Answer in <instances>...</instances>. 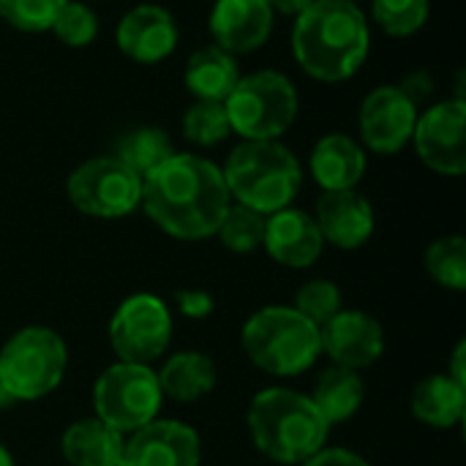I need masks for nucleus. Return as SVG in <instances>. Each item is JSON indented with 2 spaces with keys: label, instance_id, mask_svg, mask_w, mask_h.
Listing matches in <instances>:
<instances>
[{
  "label": "nucleus",
  "instance_id": "obj_34",
  "mask_svg": "<svg viewBox=\"0 0 466 466\" xmlns=\"http://www.w3.org/2000/svg\"><path fill=\"white\" fill-rule=\"evenodd\" d=\"M300 466H369V461L352 451H344V448H322Z\"/></svg>",
  "mask_w": 466,
  "mask_h": 466
},
{
  "label": "nucleus",
  "instance_id": "obj_18",
  "mask_svg": "<svg viewBox=\"0 0 466 466\" xmlns=\"http://www.w3.org/2000/svg\"><path fill=\"white\" fill-rule=\"evenodd\" d=\"M314 221L322 232V240L344 251L360 248L374 235V208L355 188L325 191L317 202Z\"/></svg>",
  "mask_w": 466,
  "mask_h": 466
},
{
  "label": "nucleus",
  "instance_id": "obj_24",
  "mask_svg": "<svg viewBox=\"0 0 466 466\" xmlns=\"http://www.w3.org/2000/svg\"><path fill=\"white\" fill-rule=\"evenodd\" d=\"M466 388L448 374L426 377L412 393V415L431 429H453L464 420Z\"/></svg>",
  "mask_w": 466,
  "mask_h": 466
},
{
  "label": "nucleus",
  "instance_id": "obj_25",
  "mask_svg": "<svg viewBox=\"0 0 466 466\" xmlns=\"http://www.w3.org/2000/svg\"><path fill=\"white\" fill-rule=\"evenodd\" d=\"M172 156H175V145L169 134L156 126H142L128 131L126 137H120L115 150V158L123 161L139 177H147L156 167H161Z\"/></svg>",
  "mask_w": 466,
  "mask_h": 466
},
{
  "label": "nucleus",
  "instance_id": "obj_1",
  "mask_svg": "<svg viewBox=\"0 0 466 466\" xmlns=\"http://www.w3.org/2000/svg\"><path fill=\"white\" fill-rule=\"evenodd\" d=\"M139 205L161 232L177 240H205L216 238L232 197L213 161L194 153H175L142 177Z\"/></svg>",
  "mask_w": 466,
  "mask_h": 466
},
{
  "label": "nucleus",
  "instance_id": "obj_17",
  "mask_svg": "<svg viewBox=\"0 0 466 466\" xmlns=\"http://www.w3.org/2000/svg\"><path fill=\"white\" fill-rule=\"evenodd\" d=\"M262 248L284 268H311L325 248L322 232L306 210L284 208L265 221Z\"/></svg>",
  "mask_w": 466,
  "mask_h": 466
},
{
  "label": "nucleus",
  "instance_id": "obj_33",
  "mask_svg": "<svg viewBox=\"0 0 466 466\" xmlns=\"http://www.w3.org/2000/svg\"><path fill=\"white\" fill-rule=\"evenodd\" d=\"M175 303L186 319H208L216 309L213 295L205 289H180V292H175Z\"/></svg>",
  "mask_w": 466,
  "mask_h": 466
},
{
  "label": "nucleus",
  "instance_id": "obj_30",
  "mask_svg": "<svg viewBox=\"0 0 466 466\" xmlns=\"http://www.w3.org/2000/svg\"><path fill=\"white\" fill-rule=\"evenodd\" d=\"M49 30L57 35L60 44L79 49V46H87L96 38L98 19H96L90 5H85L79 0H66V5L57 11V16H55Z\"/></svg>",
  "mask_w": 466,
  "mask_h": 466
},
{
  "label": "nucleus",
  "instance_id": "obj_27",
  "mask_svg": "<svg viewBox=\"0 0 466 466\" xmlns=\"http://www.w3.org/2000/svg\"><path fill=\"white\" fill-rule=\"evenodd\" d=\"M265 221H268V216H262L246 205H229L227 216L218 224L216 238L224 243V248H229L235 254H251V251L262 248Z\"/></svg>",
  "mask_w": 466,
  "mask_h": 466
},
{
  "label": "nucleus",
  "instance_id": "obj_10",
  "mask_svg": "<svg viewBox=\"0 0 466 466\" xmlns=\"http://www.w3.org/2000/svg\"><path fill=\"white\" fill-rule=\"evenodd\" d=\"M172 339V314L161 298L139 292L126 298L109 319V344L123 363L150 366Z\"/></svg>",
  "mask_w": 466,
  "mask_h": 466
},
{
  "label": "nucleus",
  "instance_id": "obj_19",
  "mask_svg": "<svg viewBox=\"0 0 466 466\" xmlns=\"http://www.w3.org/2000/svg\"><path fill=\"white\" fill-rule=\"evenodd\" d=\"M311 175L322 191H347L366 175V153L347 134H325L311 150Z\"/></svg>",
  "mask_w": 466,
  "mask_h": 466
},
{
  "label": "nucleus",
  "instance_id": "obj_11",
  "mask_svg": "<svg viewBox=\"0 0 466 466\" xmlns=\"http://www.w3.org/2000/svg\"><path fill=\"white\" fill-rule=\"evenodd\" d=\"M420 161L448 177L466 172V104L464 98L442 101L418 117L412 131Z\"/></svg>",
  "mask_w": 466,
  "mask_h": 466
},
{
  "label": "nucleus",
  "instance_id": "obj_8",
  "mask_svg": "<svg viewBox=\"0 0 466 466\" xmlns=\"http://www.w3.org/2000/svg\"><path fill=\"white\" fill-rule=\"evenodd\" d=\"M161 399L156 371L142 363L117 360L96 380L93 388L96 418L123 437L156 420L161 412Z\"/></svg>",
  "mask_w": 466,
  "mask_h": 466
},
{
  "label": "nucleus",
  "instance_id": "obj_38",
  "mask_svg": "<svg viewBox=\"0 0 466 466\" xmlns=\"http://www.w3.org/2000/svg\"><path fill=\"white\" fill-rule=\"evenodd\" d=\"M109 466H128V464H126V459H120V461H115V464H109Z\"/></svg>",
  "mask_w": 466,
  "mask_h": 466
},
{
  "label": "nucleus",
  "instance_id": "obj_3",
  "mask_svg": "<svg viewBox=\"0 0 466 466\" xmlns=\"http://www.w3.org/2000/svg\"><path fill=\"white\" fill-rule=\"evenodd\" d=\"M248 434L262 456L276 464H303L325 448L330 426L322 420L309 396L268 388L254 396L248 415Z\"/></svg>",
  "mask_w": 466,
  "mask_h": 466
},
{
  "label": "nucleus",
  "instance_id": "obj_15",
  "mask_svg": "<svg viewBox=\"0 0 466 466\" xmlns=\"http://www.w3.org/2000/svg\"><path fill=\"white\" fill-rule=\"evenodd\" d=\"M177 35V22L167 8L156 3H142L123 14V19L117 22L115 41L126 57L150 66L161 63L175 52Z\"/></svg>",
  "mask_w": 466,
  "mask_h": 466
},
{
  "label": "nucleus",
  "instance_id": "obj_14",
  "mask_svg": "<svg viewBox=\"0 0 466 466\" xmlns=\"http://www.w3.org/2000/svg\"><path fill=\"white\" fill-rule=\"evenodd\" d=\"M128 466H199V434L180 420H150L137 429L123 448Z\"/></svg>",
  "mask_w": 466,
  "mask_h": 466
},
{
  "label": "nucleus",
  "instance_id": "obj_23",
  "mask_svg": "<svg viewBox=\"0 0 466 466\" xmlns=\"http://www.w3.org/2000/svg\"><path fill=\"white\" fill-rule=\"evenodd\" d=\"M309 399L328 426H339L358 415L366 399V385L358 371L344 366H330L328 371L319 374L314 385V396Z\"/></svg>",
  "mask_w": 466,
  "mask_h": 466
},
{
  "label": "nucleus",
  "instance_id": "obj_35",
  "mask_svg": "<svg viewBox=\"0 0 466 466\" xmlns=\"http://www.w3.org/2000/svg\"><path fill=\"white\" fill-rule=\"evenodd\" d=\"M311 3H314V0H268V5H270L273 11L284 14V16H298V14H303Z\"/></svg>",
  "mask_w": 466,
  "mask_h": 466
},
{
  "label": "nucleus",
  "instance_id": "obj_5",
  "mask_svg": "<svg viewBox=\"0 0 466 466\" xmlns=\"http://www.w3.org/2000/svg\"><path fill=\"white\" fill-rule=\"evenodd\" d=\"M240 344L248 360L273 377H298L322 355L319 328L292 306L259 309L243 325Z\"/></svg>",
  "mask_w": 466,
  "mask_h": 466
},
{
  "label": "nucleus",
  "instance_id": "obj_21",
  "mask_svg": "<svg viewBox=\"0 0 466 466\" xmlns=\"http://www.w3.org/2000/svg\"><path fill=\"white\" fill-rule=\"evenodd\" d=\"M183 79L191 96H197V101H227V96L240 79V68L235 55L210 44L188 57Z\"/></svg>",
  "mask_w": 466,
  "mask_h": 466
},
{
  "label": "nucleus",
  "instance_id": "obj_28",
  "mask_svg": "<svg viewBox=\"0 0 466 466\" xmlns=\"http://www.w3.org/2000/svg\"><path fill=\"white\" fill-rule=\"evenodd\" d=\"M229 134H232V128H229L224 101H197L183 115V137L191 145L210 147V145L224 142Z\"/></svg>",
  "mask_w": 466,
  "mask_h": 466
},
{
  "label": "nucleus",
  "instance_id": "obj_2",
  "mask_svg": "<svg viewBox=\"0 0 466 466\" xmlns=\"http://www.w3.org/2000/svg\"><path fill=\"white\" fill-rule=\"evenodd\" d=\"M369 19L352 0H314L295 16V60L319 82H344L358 74L369 57Z\"/></svg>",
  "mask_w": 466,
  "mask_h": 466
},
{
  "label": "nucleus",
  "instance_id": "obj_9",
  "mask_svg": "<svg viewBox=\"0 0 466 466\" xmlns=\"http://www.w3.org/2000/svg\"><path fill=\"white\" fill-rule=\"evenodd\" d=\"M68 202L96 218H123L142 202V177L115 156H101L79 164L66 183Z\"/></svg>",
  "mask_w": 466,
  "mask_h": 466
},
{
  "label": "nucleus",
  "instance_id": "obj_36",
  "mask_svg": "<svg viewBox=\"0 0 466 466\" xmlns=\"http://www.w3.org/2000/svg\"><path fill=\"white\" fill-rule=\"evenodd\" d=\"M464 355H466V344H464V341H459V344H456V352H453V369L448 371V377H451V380H456L459 385H464V388H466Z\"/></svg>",
  "mask_w": 466,
  "mask_h": 466
},
{
  "label": "nucleus",
  "instance_id": "obj_29",
  "mask_svg": "<svg viewBox=\"0 0 466 466\" xmlns=\"http://www.w3.org/2000/svg\"><path fill=\"white\" fill-rule=\"evenodd\" d=\"M371 16L388 35L407 38L426 25L429 0H374Z\"/></svg>",
  "mask_w": 466,
  "mask_h": 466
},
{
  "label": "nucleus",
  "instance_id": "obj_6",
  "mask_svg": "<svg viewBox=\"0 0 466 466\" xmlns=\"http://www.w3.org/2000/svg\"><path fill=\"white\" fill-rule=\"evenodd\" d=\"M68 350L52 328H22L0 350V390L11 401H38L66 374Z\"/></svg>",
  "mask_w": 466,
  "mask_h": 466
},
{
  "label": "nucleus",
  "instance_id": "obj_22",
  "mask_svg": "<svg viewBox=\"0 0 466 466\" xmlns=\"http://www.w3.org/2000/svg\"><path fill=\"white\" fill-rule=\"evenodd\" d=\"M156 377L161 396L177 404H194L216 388L218 371L216 363L202 352H177L161 366Z\"/></svg>",
  "mask_w": 466,
  "mask_h": 466
},
{
  "label": "nucleus",
  "instance_id": "obj_20",
  "mask_svg": "<svg viewBox=\"0 0 466 466\" xmlns=\"http://www.w3.org/2000/svg\"><path fill=\"white\" fill-rule=\"evenodd\" d=\"M60 448L71 466H109L123 459L126 440L104 420L85 418L63 431Z\"/></svg>",
  "mask_w": 466,
  "mask_h": 466
},
{
  "label": "nucleus",
  "instance_id": "obj_16",
  "mask_svg": "<svg viewBox=\"0 0 466 466\" xmlns=\"http://www.w3.org/2000/svg\"><path fill=\"white\" fill-rule=\"evenodd\" d=\"M210 33L224 52L248 55L270 38L273 8L268 0H216L210 11Z\"/></svg>",
  "mask_w": 466,
  "mask_h": 466
},
{
  "label": "nucleus",
  "instance_id": "obj_12",
  "mask_svg": "<svg viewBox=\"0 0 466 466\" xmlns=\"http://www.w3.org/2000/svg\"><path fill=\"white\" fill-rule=\"evenodd\" d=\"M358 123L363 145L369 150L393 156L412 139L418 123V104L399 85H382L363 98Z\"/></svg>",
  "mask_w": 466,
  "mask_h": 466
},
{
  "label": "nucleus",
  "instance_id": "obj_32",
  "mask_svg": "<svg viewBox=\"0 0 466 466\" xmlns=\"http://www.w3.org/2000/svg\"><path fill=\"white\" fill-rule=\"evenodd\" d=\"M63 5L66 0H0V16L22 33H44Z\"/></svg>",
  "mask_w": 466,
  "mask_h": 466
},
{
  "label": "nucleus",
  "instance_id": "obj_37",
  "mask_svg": "<svg viewBox=\"0 0 466 466\" xmlns=\"http://www.w3.org/2000/svg\"><path fill=\"white\" fill-rule=\"evenodd\" d=\"M0 466H14V459H11V453L0 445Z\"/></svg>",
  "mask_w": 466,
  "mask_h": 466
},
{
  "label": "nucleus",
  "instance_id": "obj_7",
  "mask_svg": "<svg viewBox=\"0 0 466 466\" xmlns=\"http://www.w3.org/2000/svg\"><path fill=\"white\" fill-rule=\"evenodd\" d=\"M298 90L281 71L240 76L224 101L229 128L243 139H279L298 120Z\"/></svg>",
  "mask_w": 466,
  "mask_h": 466
},
{
  "label": "nucleus",
  "instance_id": "obj_4",
  "mask_svg": "<svg viewBox=\"0 0 466 466\" xmlns=\"http://www.w3.org/2000/svg\"><path fill=\"white\" fill-rule=\"evenodd\" d=\"M221 175L229 197L262 216L289 208L303 183L300 161L279 139H246L229 153Z\"/></svg>",
  "mask_w": 466,
  "mask_h": 466
},
{
  "label": "nucleus",
  "instance_id": "obj_31",
  "mask_svg": "<svg viewBox=\"0 0 466 466\" xmlns=\"http://www.w3.org/2000/svg\"><path fill=\"white\" fill-rule=\"evenodd\" d=\"M295 311L303 314L317 328H322L328 319H333L341 311V289L328 279L306 281L295 298Z\"/></svg>",
  "mask_w": 466,
  "mask_h": 466
},
{
  "label": "nucleus",
  "instance_id": "obj_26",
  "mask_svg": "<svg viewBox=\"0 0 466 466\" xmlns=\"http://www.w3.org/2000/svg\"><path fill=\"white\" fill-rule=\"evenodd\" d=\"M426 270L429 276L453 292L466 289V240L461 235L440 238L426 251Z\"/></svg>",
  "mask_w": 466,
  "mask_h": 466
},
{
  "label": "nucleus",
  "instance_id": "obj_13",
  "mask_svg": "<svg viewBox=\"0 0 466 466\" xmlns=\"http://www.w3.org/2000/svg\"><path fill=\"white\" fill-rule=\"evenodd\" d=\"M319 347L333 360L352 371L374 366L385 352V328L366 311H339L319 328Z\"/></svg>",
  "mask_w": 466,
  "mask_h": 466
}]
</instances>
